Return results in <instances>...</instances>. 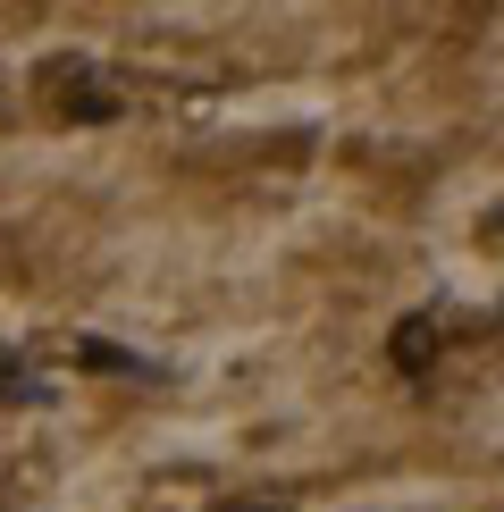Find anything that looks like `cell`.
Masks as SVG:
<instances>
[{
  "label": "cell",
  "instance_id": "obj_1",
  "mask_svg": "<svg viewBox=\"0 0 504 512\" xmlns=\"http://www.w3.org/2000/svg\"><path fill=\"white\" fill-rule=\"evenodd\" d=\"M437 345H446V336H437V319L429 311H420V319H404V328H395V370H404V378H420V370H429V361H437Z\"/></svg>",
  "mask_w": 504,
  "mask_h": 512
},
{
  "label": "cell",
  "instance_id": "obj_2",
  "mask_svg": "<svg viewBox=\"0 0 504 512\" xmlns=\"http://www.w3.org/2000/svg\"><path fill=\"white\" fill-rule=\"evenodd\" d=\"M68 353L84 361V370H118V378H152V361H143V353H126V345H101V336H76Z\"/></svg>",
  "mask_w": 504,
  "mask_h": 512
},
{
  "label": "cell",
  "instance_id": "obj_3",
  "mask_svg": "<svg viewBox=\"0 0 504 512\" xmlns=\"http://www.w3.org/2000/svg\"><path fill=\"white\" fill-rule=\"evenodd\" d=\"M0 395H17V403H42V387H34L26 370H17V361H0Z\"/></svg>",
  "mask_w": 504,
  "mask_h": 512
}]
</instances>
